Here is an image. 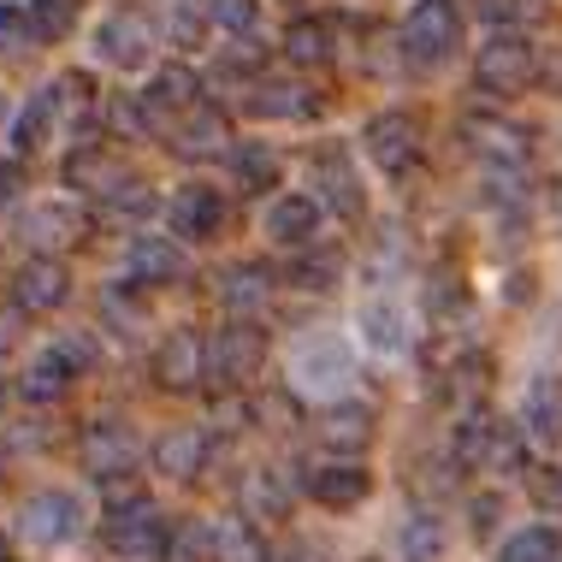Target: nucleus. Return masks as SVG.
Instances as JSON below:
<instances>
[{
	"instance_id": "nucleus-1",
	"label": "nucleus",
	"mask_w": 562,
	"mask_h": 562,
	"mask_svg": "<svg viewBox=\"0 0 562 562\" xmlns=\"http://www.w3.org/2000/svg\"><path fill=\"white\" fill-rule=\"evenodd\" d=\"M450 456H456V468H468V474H515V468L527 462V432L474 408V415L456 427Z\"/></svg>"
},
{
	"instance_id": "nucleus-2",
	"label": "nucleus",
	"mask_w": 562,
	"mask_h": 562,
	"mask_svg": "<svg viewBox=\"0 0 562 562\" xmlns=\"http://www.w3.org/2000/svg\"><path fill=\"white\" fill-rule=\"evenodd\" d=\"M539 78V48L521 36V30H492L485 36V48L474 54V83L485 95H521L527 83Z\"/></svg>"
},
{
	"instance_id": "nucleus-3",
	"label": "nucleus",
	"mask_w": 562,
	"mask_h": 562,
	"mask_svg": "<svg viewBox=\"0 0 562 562\" xmlns=\"http://www.w3.org/2000/svg\"><path fill=\"white\" fill-rule=\"evenodd\" d=\"M267 368V331L255 321H232L220 326V338L207 344V379L220 391H249Z\"/></svg>"
},
{
	"instance_id": "nucleus-4",
	"label": "nucleus",
	"mask_w": 562,
	"mask_h": 562,
	"mask_svg": "<svg viewBox=\"0 0 562 562\" xmlns=\"http://www.w3.org/2000/svg\"><path fill=\"white\" fill-rule=\"evenodd\" d=\"M462 48V7L456 0H415L403 19V54L415 66H438Z\"/></svg>"
},
{
	"instance_id": "nucleus-5",
	"label": "nucleus",
	"mask_w": 562,
	"mask_h": 562,
	"mask_svg": "<svg viewBox=\"0 0 562 562\" xmlns=\"http://www.w3.org/2000/svg\"><path fill=\"white\" fill-rule=\"evenodd\" d=\"M166 533H172V527L155 515V504H143V509H125V515H108L101 551H108V562H160Z\"/></svg>"
},
{
	"instance_id": "nucleus-6",
	"label": "nucleus",
	"mask_w": 562,
	"mask_h": 562,
	"mask_svg": "<svg viewBox=\"0 0 562 562\" xmlns=\"http://www.w3.org/2000/svg\"><path fill=\"white\" fill-rule=\"evenodd\" d=\"M361 143H368V160L379 166V172H408V166L420 160V119L391 108V113H373L368 131H361Z\"/></svg>"
},
{
	"instance_id": "nucleus-7",
	"label": "nucleus",
	"mask_w": 562,
	"mask_h": 562,
	"mask_svg": "<svg viewBox=\"0 0 562 562\" xmlns=\"http://www.w3.org/2000/svg\"><path fill=\"white\" fill-rule=\"evenodd\" d=\"M19 527L30 544H71L83 533V509L71 492H36V497H24Z\"/></svg>"
},
{
	"instance_id": "nucleus-8",
	"label": "nucleus",
	"mask_w": 562,
	"mask_h": 562,
	"mask_svg": "<svg viewBox=\"0 0 562 562\" xmlns=\"http://www.w3.org/2000/svg\"><path fill=\"white\" fill-rule=\"evenodd\" d=\"M207 379V338L202 331H166L155 349V385L160 391H195Z\"/></svg>"
},
{
	"instance_id": "nucleus-9",
	"label": "nucleus",
	"mask_w": 562,
	"mask_h": 562,
	"mask_svg": "<svg viewBox=\"0 0 562 562\" xmlns=\"http://www.w3.org/2000/svg\"><path fill=\"white\" fill-rule=\"evenodd\" d=\"M136 432L125 427V420H95V427H83L78 438V456H83V468L95 480H113V474H131V462H136Z\"/></svg>"
},
{
	"instance_id": "nucleus-10",
	"label": "nucleus",
	"mask_w": 562,
	"mask_h": 562,
	"mask_svg": "<svg viewBox=\"0 0 562 562\" xmlns=\"http://www.w3.org/2000/svg\"><path fill=\"white\" fill-rule=\"evenodd\" d=\"M95 48H101L108 66L136 71V66H148V54H155V24H148L143 12H113V19L95 30Z\"/></svg>"
},
{
	"instance_id": "nucleus-11",
	"label": "nucleus",
	"mask_w": 562,
	"mask_h": 562,
	"mask_svg": "<svg viewBox=\"0 0 562 562\" xmlns=\"http://www.w3.org/2000/svg\"><path fill=\"white\" fill-rule=\"evenodd\" d=\"M66 296H71V272L59 267L54 255H30L19 267V279H12V302H19L24 314H54Z\"/></svg>"
},
{
	"instance_id": "nucleus-12",
	"label": "nucleus",
	"mask_w": 562,
	"mask_h": 562,
	"mask_svg": "<svg viewBox=\"0 0 562 562\" xmlns=\"http://www.w3.org/2000/svg\"><path fill=\"white\" fill-rule=\"evenodd\" d=\"M462 136H468V148L485 160V166H509V172H521L527 166V155H533V143H527V131L521 125H509V119H468L462 125Z\"/></svg>"
},
{
	"instance_id": "nucleus-13",
	"label": "nucleus",
	"mask_w": 562,
	"mask_h": 562,
	"mask_svg": "<svg viewBox=\"0 0 562 562\" xmlns=\"http://www.w3.org/2000/svg\"><path fill=\"white\" fill-rule=\"evenodd\" d=\"M314 190H321V207H331L338 220H361V178L344 148H321L314 155Z\"/></svg>"
},
{
	"instance_id": "nucleus-14",
	"label": "nucleus",
	"mask_w": 562,
	"mask_h": 562,
	"mask_svg": "<svg viewBox=\"0 0 562 562\" xmlns=\"http://www.w3.org/2000/svg\"><path fill=\"white\" fill-rule=\"evenodd\" d=\"M225 225V195L214 184H184L172 195V232L184 243H207Z\"/></svg>"
},
{
	"instance_id": "nucleus-15",
	"label": "nucleus",
	"mask_w": 562,
	"mask_h": 562,
	"mask_svg": "<svg viewBox=\"0 0 562 562\" xmlns=\"http://www.w3.org/2000/svg\"><path fill=\"white\" fill-rule=\"evenodd\" d=\"M195 95H202V78H195L190 66H160L155 78H148V89H143V108H148V119H155V131H160L166 119L195 113Z\"/></svg>"
},
{
	"instance_id": "nucleus-16",
	"label": "nucleus",
	"mask_w": 562,
	"mask_h": 562,
	"mask_svg": "<svg viewBox=\"0 0 562 562\" xmlns=\"http://www.w3.org/2000/svg\"><path fill=\"white\" fill-rule=\"evenodd\" d=\"M125 272H131V284H143V291L178 284L184 279V249H178L172 237H136L125 249Z\"/></svg>"
},
{
	"instance_id": "nucleus-17",
	"label": "nucleus",
	"mask_w": 562,
	"mask_h": 562,
	"mask_svg": "<svg viewBox=\"0 0 562 562\" xmlns=\"http://www.w3.org/2000/svg\"><path fill=\"white\" fill-rule=\"evenodd\" d=\"M214 291H220L225 308H232V321H249V314H261L267 296H272V267H261V261H237V267L220 272Z\"/></svg>"
},
{
	"instance_id": "nucleus-18",
	"label": "nucleus",
	"mask_w": 562,
	"mask_h": 562,
	"mask_svg": "<svg viewBox=\"0 0 562 562\" xmlns=\"http://www.w3.org/2000/svg\"><path fill=\"white\" fill-rule=\"evenodd\" d=\"M66 184L83 190V195H101V202H113L119 184H125V172H119V160L101 143H78L66 155Z\"/></svg>"
},
{
	"instance_id": "nucleus-19",
	"label": "nucleus",
	"mask_w": 562,
	"mask_h": 562,
	"mask_svg": "<svg viewBox=\"0 0 562 562\" xmlns=\"http://www.w3.org/2000/svg\"><path fill=\"white\" fill-rule=\"evenodd\" d=\"M83 232H89V220L71 202H42L19 220V237L36 243V249H66V243H78Z\"/></svg>"
},
{
	"instance_id": "nucleus-20",
	"label": "nucleus",
	"mask_w": 562,
	"mask_h": 562,
	"mask_svg": "<svg viewBox=\"0 0 562 562\" xmlns=\"http://www.w3.org/2000/svg\"><path fill=\"white\" fill-rule=\"evenodd\" d=\"M267 232L284 243V249H308L314 237H321V195H279V202L267 207Z\"/></svg>"
},
{
	"instance_id": "nucleus-21",
	"label": "nucleus",
	"mask_w": 562,
	"mask_h": 562,
	"mask_svg": "<svg viewBox=\"0 0 562 562\" xmlns=\"http://www.w3.org/2000/svg\"><path fill=\"white\" fill-rule=\"evenodd\" d=\"M237 509H243V521H284L291 515V485L272 468H249L237 480Z\"/></svg>"
},
{
	"instance_id": "nucleus-22",
	"label": "nucleus",
	"mask_w": 562,
	"mask_h": 562,
	"mask_svg": "<svg viewBox=\"0 0 562 562\" xmlns=\"http://www.w3.org/2000/svg\"><path fill=\"white\" fill-rule=\"evenodd\" d=\"M225 143H232V119H225L220 108H195V113H184V125L172 131V155L178 160H207V155H220Z\"/></svg>"
},
{
	"instance_id": "nucleus-23",
	"label": "nucleus",
	"mask_w": 562,
	"mask_h": 562,
	"mask_svg": "<svg viewBox=\"0 0 562 562\" xmlns=\"http://www.w3.org/2000/svg\"><path fill=\"white\" fill-rule=\"evenodd\" d=\"M249 113L255 119H314L321 113V95L308 83H291V78H267L249 89Z\"/></svg>"
},
{
	"instance_id": "nucleus-24",
	"label": "nucleus",
	"mask_w": 562,
	"mask_h": 562,
	"mask_svg": "<svg viewBox=\"0 0 562 562\" xmlns=\"http://www.w3.org/2000/svg\"><path fill=\"white\" fill-rule=\"evenodd\" d=\"M521 432L533 445H562V379H533L521 397Z\"/></svg>"
},
{
	"instance_id": "nucleus-25",
	"label": "nucleus",
	"mask_w": 562,
	"mask_h": 562,
	"mask_svg": "<svg viewBox=\"0 0 562 562\" xmlns=\"http://www.w3.org/2000/svg\"><path fill=\"white\" fill-rule=\"evenodd\" d=\"M202 462H207V432L202 427H172L155 445V468L178 485H190L195 474H202Z\"/></svg>"
},
{
	"instance_id": "nucleus-26",
	"label": "nucleus",
	"mask_w": 562,
	"mask_h": 562,
	"mask_svg": "<svg viewBox=\"0 0 562 562\" xmlns=\"http://www.w3.org/2000/svg\"><path fill=\"white\" fill-rule=\"evenodd\" d=\"M308 492H314V504H326V509H356L361 497L373 492V474L361 462H331L308 480Z\"/></svg>"
},
{
	"instance_id": "nucleus-27",
	"label": "nucleus",
	"mask_w": 562,
	"mask_h": 562,
	"mask_svg": "<svg viewBox=\"0 0 562 562\" xmlns=\"http://www.w3.org/2000/svg\"><path fill=\"white\" fill-rule=\"evenodd\" d=\"M321 445L326 450H368L373 445V408L368 403H331L321 415Z\"/></svg>"
},
{
	"instance_id": "nucleus-28",
	"label": "nucleus",
	"mask_w": 562,
	"mask_h": 562,
	"mask_svg": "<svg viewBox=\"0 0 562 562\" xmlns=\"http://www.w3.org/2000/svg\"><path fill=\"white\" fill-rule=\"evenodd\" d=\"M54 113H59V95H54V89L30 95L24 113H19V125H12V148H19V155H36V148L48 143V131H54Z\"/></svg>"
},
{
	"instance_id": "nucleus-29",
	"label": "nucleus",
	"mask_w": 562,
	"mask_h": 562,
	"mask_svg": "<svg viewBox=\"0 0 562 562\" xmlns=\"http://www.w3.org/2000/svg\"><path fill=\"white\" fill-rule=\"evenodd\" d=\"M71 379H78V373L59 361V349H48V356H36L24 368V403H59L71 391Z\"/></svg>"
},
{
	"instance_id": "nucleus-30",
	"label": "nucleus",
	"mask_w": 562,
	"mask_h": 562,
	"mask_svg": "<svg viewBox=\"0 0 562 562\" xmlns=\"http://www.w3.org/2000/svg\"><path fill=\"white\" fill-rule=\"evenodd\" d=\"M232 172H237V190L261 195V190L279 184V155H272L267 143H237L232 148Z\"/></svg>"
},
{
	"instance_id": "nucleus-31",
	"label": "nucleus",
	"mask_w": 562,
	"mask_h": 562,
	"mask_svg": "<svg viewBox=\"0 0 562 562\" xmlns=\"http://www.w3.org/2000/svg\"><path fill=\"white\" fill-rule=\"evenodd\" d=\"M344 279V255L338 249H296V261H291V284L296 291H331V284Z\"/></svg>"
},
{
	"instance_id": "nucleus-32",
	"label": "nucleus",
	"mask_w": 562,
	"mask_h": 562,
	"mask_svg": "<svg viewBox=\"0 0 562 562\" xmlns=\"http://www.w3.org/2000/svg\"><path fill=\"white\" fill-rule=\"evenodd\" d=\"M284 59H291V66H326L331 59V24L296 19L291 30H284Z\"/></svg>"
},
{
	"instance_id": "nucleus-33",
	"label": "nucleus",
	"mask_w": 562,
	"mask_h": 562,
	"mask_svg": "<svg viewBox=\"0 0 562 562\" xmlns=\"http://www.w3.org/2000/svg\"><path fill=\"white\" fill-rule=\"evenodd\" d=\"M397 544H403V562H438L445 557V521L438 515H408L397 527Z\"/></svg>"
},
{
	"instance_id": "nucleus-34",
	"label": "nucleus",
	"mask_w": 562,
	"mask_h": 562,
	"mask_svg": "<svg viewBox=\"0 0 562 562\" xmlns=\"http://www.w3.org/2000/svg\"><path fill=\"white\" fill-rule=\"evenodd\" d=\"M214 544H220V533L207 521H178L172 533H166L160 562H214Z\"/></svg>"
},
{
	"instance_id": "nucleus-35",
	"label": "nucleus",
	"mask_w": 562,
	"mask_h": 562,
	"mask_svg": "<svg viewBox=\"0 0 562 562\" xmlns=\"http://www.w3.org/2000/svg\"><path fill=\"white\" fill-rule=\"evenodd\" d=\"M497 562H562V533L557 527H521L515 539H504Z\"/></svg>"
},
{
	"instance_id": "nucleus-36",
	"label": "nucleus",
	"mask_w": 562,
	"mask_h": 562,
	"mask_svg": "<svg viewBox=\"0 0 562 562\" xmlns=\"http://www.w3.org/2000/svg\"><path fill=\"white\" fill-rule=\"evenodd\" d=\"M214 562H272V551H267L261 527L225 521V527H220V544H214Z\"/></svg>"
},
{
	"instance_id": "nucleus-37",
	"label": "nucleus",
	"mask_w": 562,
	"mask_h": 562,
	"mask_svg": "<svg viewBox=\"0 0 562 562\" xmlns=\"http://www.w3.org/2000/svg\"><path fill=\"white\" fill-rule=\"evenodd\" d=\"M214 30V0H172V19H166V36L178 48H195V42Z\"/></svg>"
},
{
	"instance_id": "nucleus-38",
	"label": "nucleus",
	"mask_w": 562,
	"mask_h": 562,
	"mask_svg": "<svg viewBox=\"0 0 562 562\" xmlns=\"http://www.w3.org/2000/svg\"><path fill=\"white\" fill-rule=\"evenodd\" d=\"M24 7H30L36 42H66L71 24H78V0H24Z\"/></svg>"
},
{
	"instance_id": "nucleus-39",
	"label": "nucleus",
	"mask_w": 562,
	"mask_h": 562,
	"mask_svg": "<svg viewBox=\"0 0 562 562\" xmlns=\"http://www.w3.org/2000/svg\"><path fill=\"white\" fill-rule=\"evenodd\" d=\"M349 373V361H344V349L338 344H308V349H302V356H296V379H302V385H331V379H344Z\"/></svg>"
},
{
	"instance_id": "nucleus-40",
	"label": "nucleus",
	"mask_w": 562,
	"mask_h": 562,
	"mask_svg": "<svg viewBox=\"0 0 562 562\" xmlns=\"http://www.w3.org/2000/svg\"><path fill=\"white\" fill-rule=\"evenodd\" d=\"M361 331H368L373 349H403V308H391V302H368L361 308Z\"/></svg>"
},
{
	"instance_id": "nucleus-41",
	"label": "nucleus",
	"mask_w": 562,
	"mask_h": 562,
	"mask_svg": "<svg viewBox=\"0 0 562 562\" xmlns=\"http://www.w3.org/2000/svg\"><path fill=\"white\" fill-rule=\"evenodd\" d=\"M108 125L125 136V143H148V136H155V119H148L143 95H113L108 101Z\"/></svg>"
},
{
	"instance_id": "nucleus-42",
	"label": "nucleus",
	"mask_w": 562,
	"mask_h": 562,
	"mask_svg": "<svg viewBox=\"0 0 562 562\" xmlns=\"http://www.w3.org/2000/svg\"><path fill=\"white\" fill-rule=\"evenodd\" d=\"M261 24V0H214V30L225 36H249Z\"/></svg>"
},
{
	"instance_id": "nucleus-43",
	"label": "nucleus",
	"mask_w": 562,
	"mask_h": 562,
	"mask_svg": "<svg viewBox=\"0 0 562 562\" xmlns=\"http://www.w3.org/2000/svg\"><path fill=\"white\" fill-rule=\"evenodd\" d=\"M101 497H108V515H125V509L148 504V485L136 474H113V480H101Z\"/></svg>"
},
{
	"instance_id": "nucleus-44",
	"label": "nucleus",
	"mask_w": 562,
	"mask_h": 562,
	"mask_svg": "<svg viewBox=\"0 0 562 562\" xmlns=\"http://www.w3.org/2000/svg\"><path fill=\"white\" fill-rule=\"evenodd\" d=\"M468 7H474L492 30H509V24L533 19V0H468Z\"/></svg>"
},
{
	"instance_id": "nucleus-45",
	"label": "nucleus",
	"mask_w": 562,
	"mask_h": 562,
	"mask_svg": "<svg viewBox=\"0 0 562 562\" xmlns=\"http://www.w3.org/2000/svg\"><path fill=\"white\" fill-rule=\"evenodd\" d=\"M527 492H533V504H539L544 515H562V468H533Z\"/></svg>"
},
{
	"instance_id": "nucleus-46",
	"label": "nucleus",
	"mask_w": 562,
	"mask_h": 562,
	"mask_svg": "<svg viewBox=\"0 0 562 562\" xmlns=\"http://www.w3.org/2000/svg\"><path fill=\"white\" fill-rule=\"evenodd\" d=\"M24 42H36L30 7H0V48H24Z\"/></svg>"
},
{
	"instance_id": "nucleus-47",
	"label": "nucleus",
	"mask_w": 562,
	"mask_h": 562,
	"mask_svg": "<svg viewBox=\"0 0 562 562\" xmlns=\"http://www.w3.org/2000/svg\"><path fill=\"white\" fill-rule=\"evenodd\" d=\"M54 349H59V361H66L71 373H89V368H95V344H89V331H66Z\"/></svg>"
},
{
	"instance_id": "nucleus-48",
	"label": "nucleus",
	"mask_w": 562,
	"mask_h": 562,
	"mask_svg": "<svg viewBox=\"0 0 562 562\" xmlns=\"http://www.w3.org/2000/svg\"><path fill=\"white\" fill-rule=\"evenodd\" d=\"M101 314H108V321H119V326H143V308L131 302V291H125V284L101 296Z\"/></svg>"
},
{
	"instance_id": "nucleus-49",
	"label": "nucleus",
	"mask_w": 562,
	"mask_h": 562,
	"mask_svg": "<svg viewBox=\"0 0 562 562\" xmlns=\"http://www.w3.org/2000/svg\"><path fill=\"white\" fill-rule=\"evenodd\" d=\"M267 48H255V36H232V48H225V66L232 71H249V66H261Z\"/></svg>"
},
{
	"instance_id": "nucleus-50",
	"label": "nucleus",
	"mask_w": 562,
	"mask_h": 562,
	"mask_svg": "<svg viewBox=\"0 0 562 562\" xmlns=\"http://www.w3.org/2000/svg\"><path fill=\"white\" fill-rule=\"evenodd\" d=\"M497 515H504V504H497L492 492H485V497H474V533H480V539L492 533V521H497Z\"/></svg>"
},
{
	"instance_id": "nucleus-51",
	"label": "nucleus",
	"mask_w": 562,
	"mask_h": 562,
	"mask_svg": "<svg viewBox=\"0 0 562 562\" xmlns=\"http://www.w3.org/2000/svg\"><path fill=\"white\" fill-rule=\"evenodd\" d=\"M12 190H19V166H0V202H7Z\"/></svg>"
},
{
	"instance_id": "nucleus-52",
	"label": "nucleus",
	"mask_w": 562,
	"mask_h": 562,
	"mask_svg": "<svg viewBox=\"0 0 562 562\" xmlns=\"http://www.w3.org/2000/svg\"><path fill=\"white\" fill-rule=\"evenodd\" d=\"M0 415H7V379H0Z\"/></svg>"
},
{
	"instance_id": "nucleus-53",
	"label": "nucleus",
	"mask_w": 562,
	"mask_h": 562,
	"mask_svg": "<svg viewBox=\"0 0 562 562\" xmlns=\"http://www.w3.org/2000/svg\"><path fill=\"white\" fill-rule=\"evenodd\" d=\"M0 562H7V539H0Z\"/></svg>"
}]
</instances>
